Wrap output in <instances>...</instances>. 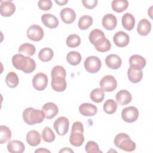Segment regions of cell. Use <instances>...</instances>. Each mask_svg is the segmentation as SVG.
<instances>
[{
	"label": "cell",
	"mask_w": 153,
	"mask_h": 153,
	"mask_svg": "<svg viewBox=\"0 0 153 153\" xmlns=\"http://www.w3.org/2000/svg\"><path fill=\"white\" fill-rule=\"evenodd\" d=\"M84 127L82 123L75 121L73 123L71 133L69 136V142L74 146H80L84 141Z\"/></svg>",
	"instance_id": "obj_5"
},
{
	"label": "cell",
	"mask_w": 153,
	"mask_h": 153,
	"mask_svg": "<svg viewBox=\"0 0 153 153\" xmlns=\"http://www.w3.org/2000/svg\"><path fill=\"white\" fill-rule=\"evenodd\" d=\"M139 114V111L136 107H126L122 110L121 117L125 122L131 123L137 120Z\"/></svg>",
	"instance_id": "obj_10"
},
{
	"label": "cell",
	"mask_w": 153,
	"mask_h": 153,
	"mask_svg": "<svg viewBox=\"0 0 153 153\" xmlns=\"http://www.w3.org/2000/svg\"><path fill=\"white\" fill-rule=\"evenodd\" d=\"M12 63L16 69L26 74L32 73L36 68V63L33 59L20 53L13 56Z\"/></svg>",
	"instance_id": "obj_3"
},
{
	"label": "cell",
	"mask_w": 153,
	"mask_h": 153,
	"mask_svg": "<svg viewBox=\"0 0 153 153\" xmlns=\"http://www.w3.org/2000/svg\"><path fill=\"white\" fill-rule=\"evenodd\" d=\"M88 38L90 42L99 52H106L111 49V44L109 40L106 39L104 32L99 29H93L90 33Z\"/></svg>",
	"instance_id": "obj_1"
},
{
	"label": "cell",
	"mask_w": 153,
	"mask_h": 153,
	"mask_svg": "<svg viewBox=\"0 0 153 153\" xmlns=\"http://www.w3.org/2000/svg\"><path fill=\"white\" fill-rule=\"evenodd\" d=\"M7 85L10 88H15L19 84V78L17 75L14 72H9L5 78Z\"/></svg>",
	"instance_id": "obj_35"
},
{
	"label": "cell",
	"mask_w": 153,
	"mask_h": 153,
	"mask_svg": "<svg viewBox=\"0 0 153 153\" xmlns=\"http://www.w3.org/2000/svg\"><path fill=\"white\" fill-rule=\"evenodd\" d=\"M54 56V53L52 49L48 47L42 48L38 54V57L40 60L44 62L50 61Z\"/></svg>",
	"instance_id": "obj_29"
},
{
	"label": "cell",
	"mask_w": 153,
	"mask_h": 153,
	"mask_svg": "<svg viewBox=\"0 0 153 153\" xmlns=\"http://www.w3.org/2000/svg\"><path fill=\"white\" fill-rule=\"evenodd\" d=\"M55 2L57 3L59 5L61 6V5H64L66 4H67L68 2V0H62V1H57V0H56Z\"/></svg>",
	"instance_id": "obj_42"
},
{
	"label": "cell",
	"mask_w": 153,
	"mask_h": 153,
	"mask_svg": "<svg viewBox=\"0 0 153 153\" xmlns=\"http://www.w3.org/2000/svg\"><path fill=\"white\" fill-rule=\"evenodd\" d=\"M97 0H82V3L83 5L87 9H93L96 7L97 4Z\"/></svg>",
	"instance_id": "obj_41"
},
{
	"label": "cell",
	"mask_w": 153,
	"mask_h": 153,
	"mask_svg": "<svg viewBox=\"0 0 153 153\" xmlns=\"http://www.w3.org/2000/svg\"><path fill=\"white\" fill-rule=\"evenodd\" d=\"M114 145L118 148L127 152H131L136 149V143L130 139L129 136L124 133L117 134L114 140Z\"/></svg>",
	"instance_id": "obj_6"
},
{
	"label": "cell",
	"mask_w": 153,
	"mask_h": 153,
	"mask_svg": "<svg viewBox=\"0 0 153 153\" xmlns=\"http://www.w3.org/2000/svg\"><path fill=\"white\" fill-rule=\"evenodd\" d=\"M101 66V60L97 56H88L84 61V68L85 70L91 74L97 72L100 69Z\"/></svg>",
	"instance_id": "obj_7"
},
{
	"label": "cell",
	"mask_w": 153,
	"mask_h": 153,
	"mask_svg": "<svg viewBox=\"0 0 153 153\" xmlns=\"http://www.w3.org/2000/svg\"><path fill=\"white\" fill-rule=\"evenodd\" d=\"M93 21V18L90 16H82L79 18L78 20V27L81 30H86L92 25Z\"/></svg>",
	"instance_id": "obj_33"
},
{
	"label": "cell",
	"mask_w": 153,
	"mask_h": 153,
	"mask_svg": "<svg viewBox=\"0 0 153 153\" xmlns=\"http://www.w3.org/2000/svg\"><path fill=\"white\" fill-rule=\"evenodd\" d=\"M151 30V23L146 19H141L138 23L137 31L142 36L148 35Z\"/></svg>",
	"instance_id": "obj_23"
},
{
	"label": "cell",
	"mask_w": 153,
	"mask_h": 153,
	"mask_svg": "<svg viewBox=\"0 0 153 153\" xmlns=\"http://www.w3.org/2000/svg\"><path fill=\"white\" fill-rule=\"evenodd\" d=\"M128 6L127 0H114L111 3L112 10L117 13H122L126 10Z\"/></svg>",
	"instance_id": "obj_28"
},
{
	"label": "cell",
	"mask_w": 153,
	"mask_h": 153,
	"mask_svg": "<svg viewBox=\"0 0 153 153\" xmlns=\"http://www.w3.org/2000/svg\"><path fill=\"white\" fill-rule=\"evenodd\" d=\"M122 25L127 30H131L135 24V19L134 16L129 13H125L122 17Z\"/></svg>",
	"instance_id": "obj_27"
},
{
	"label": "cell",
	"mask_w": 153,
	"mask_h": 153,
	"mask_svg": "<svg viewBox=\"0 0 153 153\" xmlns=\"http://www.w3.org/2000/svg\"><path fill=\"white\" fill-rule=\"evenodd\" d=\"M23 118L26 124L32 126L42 123L45 115L42 110L27 108L23 112Z\"/></svg>",
	"instance_id": "obj_4"
},
{
	"label": "cell",
	"mask_w": 153,
	"mask_h": 153,
	"mask_svg": "<svg viewBox=\"0 0 153 153\" xmlns=\"http://www.w3.org/2000/svg\"><path fill=\"white\" fill-rule=\"evenodd\" d=\"M18 51L20 54L23 53L27 56H32L35 54L36 48L33 44L30 43H24L19 47Z\"/></svg>",
	"instance_id": "obj_32"
},
{
	"label": "cell",
	"mask_w": 153,
	"mask_h": 153,
	"mask_svg": "<svg viewBox=\"0 0 153 153\" xmlns=\"http://www.w3.org/2000/svg\"><path fill=\"white\" fill-rule=\"evenodd\" d=\"M35 152H50V151L45 148H40L39 149H36Z\"/></svg>",
	"instance_id": "obj_43"
},
{
	"label": "cell",
	"mask_w": 153,
	"mask_h": 153,
	"mask_svg": "<svg viewBox=\"0 0 153 153\" xmlns=\"http://www.w3.org/2000/svg\"><path fill=\"white\" fill-rule=\"evenodd\" d=\"M41 21L46 27L50 29L56 28L59 25L57 18L55 16L49 13L44 14L41 16Z\"/></svg>",
	"instance_id": "obj_19"
},
{
	"label": "cell",
	"mask_w": 153,
	"mask_h": 153,
	"mask_svg": "<svg viewBox=\"0 0 153 153\" xmlns=\"http://www.w3.org/2000/svg\"><path fill=\"white\" fill-rule=\"evenodd\" d=\"M52 2L50 0H40L38 2V7L43 11H47L52 7Z\"/></svg>",
	"instance_id": "obj_40"
},
{
	"label": "cell",
	"mask_w": 153,
	"mask_h": 153,
	"mask_svg": "<svg viewBox=\"0 0 153 153\" xmlns=\"http://www.w3.org/2000/svg\"><path fill=\"white\" fill-rule=\"evenodd\" d=\"M68 47L70 48H75L79 46L81 44V38L76 34H71L68 36L66 40Z\"/></svg>",
	"instance_id": "obj_37"
},
{
	"label": "cell",
	"mask_w": 153,
	"mask_h": 153,
	"mask_svg": "<svg viewBox=\"0 0 153 153\" xmlns=\"http://www.w3.org/2000/svg\"><path fill=\"white\" fill-rule=\"evenodd\" d=\"M69 122L65 117H60L54 122L53 127L56 133L60 136L65 135L68 131Z\"/></svg>",
	"instance_id": "obj_9"
},
{
	"label": "cell",
	"mask_w": 153,
	"mask_h": 153,
	"mask_svg": "<svg viewBox=\"0 0 153 153\" xmlns=\"http://www.w3.org/2000/svg\"><path fill=\"white\" fill-rule=\"evenodd\" d=\"M102 23L105 29L108 30H112L117 25V19L112 14H106L103 17Z\"/></svg>",
	"instance_id": "obj_16"
},
{
	"label": "cell",
	"mask_w": 153,
	"mask_h": 153,
	"mask_svg": "<svg viewBox=\"0 0 153 153\" xmlns=\"http://www.w3.org/2000/svg\"><path fill=\"white\" fill-rule=\"evenodd\" d=\"M66 70L62 66H55L52 69L51 72V85L53 90L58 92H62L66 88Z\"/></svg>",
	"instance_id": "obj_2"
},
{
	"label": "cell",
	"mask_w": 153,
	"mask_h": 153,
	"mask_svg": "<svg viewBox=\"0 0 153 153\" xmlns=\"http://www.w3.org/2000/svg\"><path fill=\"white\" fill-rule=\"evenodd\" d=\"M11 138V131L10 129L5 126H0V143L3 144L9 141Z\"/></svg>",
	"instance_id": "obj_31"
},
{
	"label": "cell",
	"mask_w": 153,
	"mask_h": 153,
	"mask_svg": "<svg viewBox=\"0 0 153 153\" xmlns=\"http://www.w3.org/2000/svg\"><path fill=\"white\" fill-rule=\"evenodd\" d=\"M116 100L121 105H126L130 103L132 99L131 93L126 90H121L116 94Z\"/></svg>",
	"instance_id": "obj_21"
},
{
	"label": "cell",
	"mask_w": 153,
	"mask_h": 153,
	"mask_svg": "<svg viewBox=\"0 0 153 153\" xmlns=\"http://www.w3.org/2000/svg\"><path fill=\"white\" fill-rule=\"evenodd\" d=\"M105 63L108 68L112 69H118L121 66L122 60L117 54H111L106 56Z\"/></svg>",
	"instance_id": "obj_17"
},
{
	"label": "cell",
	"mask_w": 153,
	"mask_h": 153,
	"mask_svg": "<svg viewBox=\"0 0 153 153\" xmlns=\"http://www.w3.org/2000/svg\"><path fill=\"white\" fill-rule=\"evenodd\" d=\"M7 149L11 153H22L25 149L24 143L17 140H11L7 144Z\"/></svg>",
	"instance_id": "obj_24"
},
{
	"label": "cell",
	"mask_w": 153,
	"mask_h": 153,
	"mask_svg": "<svg viewBox=\"0 0 153 153\" xmlns=\"http://www.w3.org/2000/svg\"><path fill=\"white\" fill-rule=\"evenodd\" d=\"M16 11V6L11 1H1L0 11L1 14L4 17H10Z\"/></svg>",
	"instance_id": "obj_15"
},
{
	"label": "cell",
	"mask_w": 153,
	"mask_h": 153,
	"mask_svg": "<svg viewBox=\"0 0 153 153\" xmlns=\"http://www.w3.org/2000/svg\"><path fill=\"white\" fill-rule=\"evenodd\" d=\"M127 76L130 81L133 83H137L142 79L143 72L142 69L130 67L127 71Z\"/></svg>",
	"instance_id": "obj_25"
},
{
	"label": "cell",
	"mask_w": 153,
	"mask_h": 153,
	"mask_svg": "<svg viewBox=\"0 0 153 153\" xmlns=\"http://www.w3.org/2000/svg\"><path fill=\"white\" fill-rule=\"evenodd\" d=\"M80 114L84 116H94L97 112V107L89 103H84L81 104L79 107Z\"/></svg>",
	"instance_id": "obj_22"
},
{
	"label": "cell",
	"mask_w": 153,
	"mask_h": 153,
	"mask_svg": "<svg viewBox=\"0 0 153 153\" xmlns=\"http://www.w3.org/2000/svg\"><path fill=\"white\" fill-rule=\"evenodd\" d=\"M113 41L117 47H124L128 44L130 38L127 33L123 31H119L114 35Z\"/></svg>",
	"instance_id": "obj_14"
},
{
	"label": "cell",
	"mask_w": 153,
	"mask_h": 153,
	"mask_svg": "<svg viewBox=\"0 0 153 153\" xmlns=\"http://www.w3.org/2000/svg\"><path fill=\"white\" fill-rule=\"evenodd\" d=\"M27 38L33 41H39L44 36V30L42 28L38 25L30 26L27 30Z\"/></svg>",
	"instance_id": "obj_12"
},
{
	"label": "cell",
	"mask_w": 153,
	"mask_h": 153,
	"mask_svg": "<svg viewBox=\"0 0 153 153\" xmlns=\"http://www.w3.org/2000/svg\"><path fill=\"white\" fill-rule=\"evenodd\" d=\"M41 137L39 133L36 130H30L26 134V141L32 146H36L41 142Z\"/></svg>",
	"instance_id": "obj_26"
},
{
	"label": "cell",
	"mask_w": 153,
	"mask_h": 153,
	"mask_svg": "<svg viewBox=\"0 0 153 153\" xmlns=\"http://www.w3.org/2000/svg\"><path fill=\"white\" fill-rule=\"evenodd\" d=\"M100 88L103 91L111 92L117 88V82L114 76L110 75L104 76L100 81Z\"/></svg>",
	"instance_id": "obj_8"
},
{
	"label": "cell",
	"mask_w": 153,
	"mask_h": 153,
	"mask_svg": "<svg viewBox=\"0 0 153 153\" xmlns=\"http://www.w3.org/2000/svg\"><path fill=\"white\" fill-rule=\"evenodd\" d=\"M81 59L82 58L80 53L75 51L69 52L66 56L67 62L72 66L79 65L81 61Z\"/></svg>",
	"instance_id": "obj_30"
},
{
	"label": "cell",
	"mask_w": 153,
	"mask_h": 153,
	"mask_svg": "<svg viewBox=\"0 0 153 153\" xmlns=\"http://www.w3.org/2000/svg\"><path fill=\"white\" fill-rule=\"evenodd\" d=\"M55 137V134L50 127L47 126L44 128L42 131V138L45 142L51 143L54 140Z\"/></svg>",
	"instance_id": "obj_38"
},
{
	"label": "cell",
	"mask_w": 153,
	"mask_h": 153,
	"mask_svg": "<svg viewBox=\"0 0 153 153\" xmlns=\"http://www.w3.org/2000/svg\"><path fill=\"white\" fill-rule=\"evenodd\" d=\"M60 16L65 23L70 24L75 21L76 14L73 9L71 8H65L61 10Z\"/></svg>",
	"instance_id": "obj_18"
},
{
	"label": "cell",
	"mask_w": 153,
	"mask_h": 153,
	"mask_svg": "<svg viewBox=\"0 0 153 153\" xmlns=\"http://www.w3.org/2000/svg\"><path fill=\"white\" fill-rule=\"evenodd\" d=\"M118 105L117 102L113 99L107 100L103 104V110L108 114H112L117 111Z\"/></svg>",
	"instance_id": "obj_36"
},
{
	"label": "cell",
	"mask_w": 153,
	"mask_h": 153,
	"mask_svg": "<svg viewBox=\"0 0 153 153\" xmlns=\"http://www.w3.org/2000/svg\"><path fill=\"white\" fill-rule=\"evenodd\" d=\"M85 150L87 153H99L101 152L97 143L94 141H88L85 146Z\"/></svg>",
	"instance_id": "obj_39"
},
{
	"label": "cell",
	"mask_w": 153,
	"mask_h": 153,
	"mask_svg": "<svg viewBox=\"0 0 153 153\" xmlns=\"http://www.w3.org/2000/svg\"><path fill=\"white\" fill-rule=\"evenodd\" d=\"M42 111L44 114L45 118L50 120L58 114L59 108L55 103L53 102H47L42 107Z\"/></svg>",
	"instance_id": "obj_13"
},
{
	"label": "cell",
	"mask_w": 153,
	"mask_h": 153,
	"mask_svg": "<svg viewBox=\"0 0 153 153\" xmlns=\"http://www.w3.org/2000/svg\"><path fill=\"white\" fill-rule=\"evenodd\" d=\"M90 96L91 100L94 102L100 103L102 102L104 99V91L101 88H96L91 91Z\"/></svg>",
	"instance_id": "obj_34"
},
{
	"label": "cell",
	"mask_w": 153,
	"mask_h": 153,
	"mask_svg": "<svg viewBox=\"0 0 153 153\" xmlns=\"http://www.w3.org/2000/svg\"><path fill=\"white\" fill-rule=\"evenodd\" d=\"M48 84V77L42 72L36 74L32 79V85L34 88L38 91L44 90Z\"/></svg>",
	"instance_id": "obj_11"
},
{
	"label": "cell",
	"mask_w": 153,
	"mask_h": 153,
	"mask_svg": "<svg viewBox=\"0 0 153 153\" xmlns=\"http://www.w3.org/2000/svg\"><path fill=\"white\" fill-rule=\"evenodd\" d=\"M146 59L138 54L132 55L129 59L130 67L137 69H142L144 68L146 65Z\"/></svg>",
	"instance_id": "obj_20"
},
{
	"label": "cell",
	"mask_w": 153,
	"mask_h": 153,
	"mask_svg": "<svg viewBox=\"0 0 153 153\" xmlns=\"http://www.w3.org/2000/svg\"><path fill=\"white\" fill-rule=\"evenodd\" d=\"M59 152H74V151L69 148H64L63 149L60 150Z\"/></svg>",
	"instance_id": "obj_44"
}]
</instances>
